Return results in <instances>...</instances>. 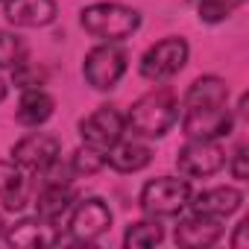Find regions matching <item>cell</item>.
<instances>
[{"instance_id": "1", "label": "cell", "mask_w": 249, "mask_h": 249, "mask_svg": "<svg viewBox=\"0 0 249 249\" xmlns=\"http://www.w3.org/2000/svg\"><path fill=\"white\" fill-rule=\"evenodd\" d=\"M179 120V100L170 88H159L132 103L126 114V129L141 138H161Z\"/></svg>"}, {"instance_id": "2", "label": "cell", "mask_w": 249, "mask_h": 249, "mask_svg": "<svg viewBox=\"0 0 249 249\" xmlns=\"http://www.w3.org/2000/svg\"><path fill=\"white\" fill-rule=\"evenodd\" d=\"M79 24L88 36L117 44L138 33L141 15H138V9L123 6V3H91L79 12Z\"/></svg>"}, {"instance_id": "3", "label": "cell", "mask_w": 249, "mask_h": 249, "mask_svg": "<svg viewBox=\"0 0 249 249\" xmlns=\"http://www.w3.org/2000/svg\"><path fill=\"white\" fill-rule=\"evenodd\" d=\"M191 196H194V188H191L188 179L159 176V179H150L141 188L138 205H141L144 214L161 220V217H179L191 205Z\"/></svg>"}, {"instance_id": "4", "label": "cell", "mask_w": 249, "mask_h": 249, "mask_svg": "<svg viewBox=\"0 0 249 249\" xmlns=\"http://www.w3.org/2000/svg\"><path fill=\"white\" fill-rule=\"evenodd\" d=\"M188 56H191V47L185 38L179 36H170V38H161L156 41L144 56H141V76L150 79V82H167L173 79L185 65H188Z\"/></svg>"}, {"instance_id": "5", "label": "cell", "mask_w": 249, "mask_h": 249, "mask_svg": "<svg viewBox=\"0 0 249 249\" xmlns=\"http://www.w3.org/2000/svg\"><path fill=\"white\" fill-rule=\"evenodd\" d=\"M123 73H126V53H123L114 41H103L85 53L82 62V76L91 88L97 91H111Z\"/></svg>"}, {"instance_id": "6", "label": "cell", "mask_w": 249, "mask_h": 249, "mask_svg": "<svg viewBox=\"0 0 249 249\" xmlns=\"http://www.w3.org/2000/svg\"><path fill=\"white\" fill-rule=\"evenodd\" d=\"M111 229V208L100 196H88L73 202L68 211V231L76 243H94Z\"/></svg>"}, {"instance_id": "7", "label": "cell", "mask_w": 249, "mask_h": 249, "mask_svg": "<svg viewBox=\"0 0 249 249\" xmlns=\"http://www.w3.org/2000/svg\"><path fill=\"white\" fill-rule=\"evenodd\" d=\"M234 129V114L226 106H199V108H185L182 114V132L188 138H202V141H220L229 138Z\"/></svg>"}, {"instance_id": "8", "label": "cell", "mask_w": 249, "mask_h": 249, "mask_svg": "<svg viewBox=\"0 0 249 249\" xmlns=\"http://www.w3.org/2000/svg\"><path fill=\"white\" fill-rule=\"evenodd\" d=\"M126 132V117H123L114 106H100L97 111H91L88 117L79 120V135L88 147H97L103 153H108Z\"/></svg>"}, {"instance_id": "9", "label": "cell", "mask_w": 249, "mask_h": 249, "mask_svg": "<svg viewBox=\"0 0 249 249\" xmlns=\"http://www.w3.org/2000/svg\"><path fill=\"white\" fill-rule=\"evenodd\" d=\"M176 167L185 176L202 179L214 176L226 167V150L220 141H202V138H188V144L176 153Z\"/></svg>"}, {"instance_id": "10", "label": "cell", "mask_w": 249, "mask_h": 249, "mask_svg": "<svg viewBox=\"0 0 249 249\" xmlns=\"http://www.w3.org/2000/svg\"><path fill=\"white\" fill-rule=\"evenodd\" d=\"M62 153V141L50 132H30L24 135L15 147H12V161L21 170H41L44 164H50L53 159H59Z\"/></svg>"}, {"instance_id": "11", "label": "cell", "mask_w": 249, "mask_h": 249, "mask_svg": "<svg viewBox=\"0 0 249 249\" xmlns=\"http://www.w3.org/2000/svg\"><path fill=\"white\" fill-rule=\"evenodd\" d=\"M6 243L9 246H18V249H41V246H56L62 240V231L56 223L44 220V217H24L18 220L15 226H6Z\"/></svg>"}, {"instance_id": "12", "label": "cell", "mask_w": 249, "mask_h": 249, "mask_svg": "<svg viewBox=\"0 0 249 249\" xmlns=\"http://www.w3.org/2000/svg\"><path fill=\"white\" fill-rule=\"evenodd\" d=\"M223 231L226 229H223L220 217H208V214L194 211V214H188V217L179 220V226L173 231V240L179 246H185V249H202V246L217 243L223 237Z\"/></svg>"}, {"instance_id": "13", "label": "cell", "mask_w": 249, "mask_h": 249, "mask_svg": "<svg viewBox=\"0 0 249 249\" xmlns=\"http://www.w3.org/2000/svg\"><path fill=\"white\" fill-rule=\"evenodd\" d=\"M3 15L15 27L38 30L56 21V3L53 0H6Z\"/></svg>"}, {"instance_id": "14", "label": "cell", "mask_w": 249, "mask_h": 249, "mask_svg": "<svg viewBox=\"0 0 249 249\" xmlns=\"http://www.w3.org/2000/svg\"><path fill=\"white\" fill-rule=\"evenodd\" d=\"M240 205H243V194H240L237 188L217 185V188H205V191L194 194L188 208H194V211H199V214H208V217H220V220H223V217L234 214Z\"/></svg>"}, {"instance_id": "15", "label": "cell", "mask_w": 249, "mask_h": 249, "mask_svg": "<svg viewBox=\"0 0 249 249\" xmlns=\"http://www.w3.org/2000/svg\"><path fill=\"white\" fill-rule=\"evenodd\" d=\"M153 161V150L138 144V141H117L108 153H106V164L117 173H138Z\"/></svg>"}, {"instance_id": "16", "label": "cell", "mask_w": 249, "mask_h": 249, "mask_svg": "<svg viewBox=\"0 0 249 249\" xmlns=\"http://www.w3.org/2000/svg\"><path fill=\"white\" fill-rule=\"evenodd\" d=\"M73 202H76V196H73L71 185H41V191L36 196V214L59 226V220L68 217Z\"/></svg>"}, {"instance_id": "17", "label": "cell", "mask_w": 249, "mask_h": 249, "mask_svg": "<svg viewBox=\"0 0 249 249\" xmlns=\"http://www.w3.org/2000/svg\"><path fill=\"white\" fill-rule=\"evenodd\" d=\"M185 108H199V106H226L229 103V85L220 76H199L188 85L182 97Z\"/></svg>"}, {"instance_id": "18", "label": "cell", "mask_w": 249, "mask_h": 249, "mask_svg": "<svg viewBox=\"0 0 249 249\" xmlns=\"http://www.w3.org/2000/svg\"><path fill=\"white\" fill-rule=\"evenodd\" d=\"M53 97L44 91V88H33V91H24L21 100H18V108H15V117L24 126H41L53 117Z\"/></svg>"}, {"instance_id": "19", "label": "cell", "mask_w": 249, "mask_h": 249, "mask_svg": "<svg viewBox=\"0 0 249 249\" xmlns=\"http://www.w3.org/2000/svg\"><path fill=\"white\" fill-rule=\"evenodd\" d=\"M0 202L6 211H24L27 205V179L15 161H0Z\"/></svg>"}, {"instance_id": "20", "label": "cell", "mask_w": 249, "mask_h": 249, "mask_svg": "<svg viewBox=\"0 0 249 249\" xmlns=\"http://www.w3.org/2000/svg\"><path fill=\"white\" fill-rule=\"evenodd\" d=\"M161 240H164V226L159 223V217L129 223L126 234H123V246L126 249H150V246H159Z\"/></svg>"}, {"instance_id": "21", "label": "cell", "mask_w": 249, "mask_h": 249, "mask_svg": "<svg viewBox=\"0 0 249 249\" xmlns=\"http://www.w3.org/2000/svg\"><path fill=\"white\" fill-rule=\"evenodd\" d=\"M27 62V44L18 33L0 30V71H12Z\"/></svg>"}, {"instance_id": "22", "label": "cell", "mask_w": 249, "mask_h": 249, "mask_svg": "<svg viewBox=\"0 0 249 249\" xmlns=\"http://www.w3.org/2000/svg\"><path fill=\"white\" fill-rule=\"evenodd\" d=\"M71 167H73L76 176H94V173H100V170L106 167V153L97 150V147L82 144V147L73 150V156H71Z\"/></svg>"}, {"instance_id": "23", "label": "cell", "mask_w": 249, "mask_h": 249, "mask_svg": "<svg viewBox=\"0 0 249 249\" xmlns=\"http://www.w3.org/2000/svg\"><path fill=\"white\" fill-rule=\"evenodd\" d=\"M12 82L21 91H33V88H44L47 85V71L30 62H21L18 68H12Z\"/></svg>"}, {"instance_id": "24", "label": "cell", "mask_w": 249, "mask_h": 249, "mask_svg": "<svg viewBox=\"0 0 249 249\" xmlns=\"http://www.w3.org/2000/svg\"><path fill=\"white\" fill-rule=\"evenodd\" d=\"M191 3L196 6L199 18H202L205 24H220V21H226V18L231 15V9L237 6L234 0H191Z\"/></svg>"}, {"instance_id": "25", "label": "cell", "mask_w": 249, "mask_h": 249, "mask_svg": "<svg viewBox=\"0 0 249 249\" xmlns=\"http://www.w3.org/2000/svg\"><path fill=\"white\" fill-rule=\"evenodd\" d=\"M41 176V185H71L73 182V167L71 161H62V159H53L50 164H44L41 170H36Z\"/></svg>"}, {"instance_id": "26", "label": "cell", "mask_w": 249, "mask_h": 249, "mask_svg": "<svg viewBox=\"0 0 249 249\" xmlns=\"http://www.w3.org/2000/svg\"><path fill=\"white\" fill-rule=\"evenodd\" d=\"M229 170H231V179H237V182H246V179H249V147H246V144H240V147L231 153Z\"/></svg>"}, {"instance_id": "27", "label": "cell", "mask_w": 249, "mask_h": 249, "mask_svg": "<svg viewBox=\"0 0 249 249\" xmlns=\"http://www.w3.org/2000/svg\"><path fill=\"white\" fill-rule=\"evenodd\" d=\"M246 229H249V220H240L237 229H234V237H231L234 249H246Z\"/></svg>"}, {"instance_id": "28", "label": "cell", "mask_w": 249, "mask_h": 249, "mask_svg": "<svg viewBox=\"0 0 249 249\" xmlns=\"http://www.w3.org/2000/svg\"><path fill=\"white\" fill-rule=\"evenodd\" d=\"M3 100H6V82L0 79V103H3Z\"/></svg>"}, {"instance_id": "29", "label": "cell", "mask_w": 249, "mask_h": 249, "mask_svg": "<svg viewBox=\"0 0 249 249\" xmlns=\"http://www.w3.org/2000/svg\"><path fill=\"white\" fill-rule=\"evenodd\" d=\"M6 234V223H3V217H0V237Z\"/></svg>"}]
</instances>
